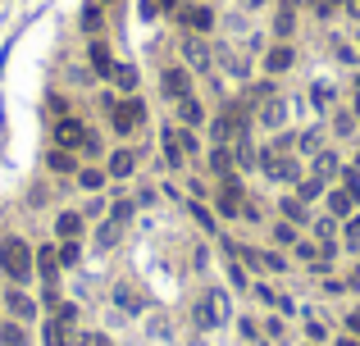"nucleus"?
Segmentation results:
<instances>
[{
  "mask_svg": "<svg viewBox=\"0 0 360 346\" xmlns=\"http://www.w3.org/2000/svg\"><path fill=\"white\" fill-rule=\"evenodd\" d=\"M306 333L315 337V342H324V337H328V333H324V324H315V319H310V324H306Z\"/></svg>",
  "mask_w": 360,
  "mask_h": 346,
  "instance_id": "50",
  "label": "nucleus"
},
{
  "mask_svg": "<svg viewBox=\"0 0 360 346\" xmlns=\"http://www.w3.org/2000/svg\"><path fill=\"white\" fill-rule=\"evenodd\" d=\"M132 169H137V155H132V151H114V155H109V164H105L109 178H132Z\"/></svg>",
  "mask_w": 360,
  "mask_h": 346,
  "instance_id": "18",
  "label": "nucleus"
},
{
  "mask_svg": "<svg viewBox=\"0 0 360 346\" xmlns=\"http://www.w3.org/2000/svg\"><path fill=\"white\" fill-rule=\"evenodd\" d=\"M356 173H360V151H356Z\"/></svg>",
  "mask_w": 360,
  "mask_h": 346,
  "instance_id": "57",
  "label": "nucleus"
},
{
  "mask_svg": "<svg viewBox=\"0 0 360 346\" xmlns=\"http://www.w3.org/2000/svg\"><path fill=\"white\" fill-rule=\"evenodd\" d=\"M356 46H360V19H356Z\"/></svg>",
  "mask_w": 360,
  "mask_h": 346,
  "instance_id": "56",
  "label": "nucleus"
},
{
  "mask_svg": "<svg viewBox=\"0 0 360 346\" xmlns=\"http://www.w3.org/2000/svg\"><path fill=\"white\" fill-rule=\"evenodd\" d=\"M255 119H260V128H278V123L287 119V100L278 96V91H273V96L264 100V105H255Z\"/></svg>",
  "mask_w": 360,
  "mask_h": 346,
  "instance_id": "9",
  "label": "nucleus"
},
{
  "mask_svg": "<svg viewBox=\"0 0 360 346\" xmlns=\"http://www.w3.org/2000/svg\"><path fill=\"white\" fill-rule=\"evenodd\" d=\"M114 301H119V305H128V310H137V305H142L137 296H132V287H114Z\"/></svg>",
  "mask_w": 360,
  "mask_h": 346,
  "instance_id": "45",
  "label": "nucleus"
},
{
  "mask_svg": "<svg viewBox=\"0 0 360 346\" xmlns=\"http://www.w3.org/2000/svg\"><path fill=\"white\" fill-rule=\"evenodd\" d=\"M78 260H82V242H60V264H64V269H73Z\"/></svg>",
  "mask_w": 360,
  "mask_h": 346,
  "instance_id": "35",
  "label": "nucleus"
},
{
  "mask_svg": "<svg viewBox=\"0 0 360 346\" xmlns=\"http://www.w3.org/2000/svg\"><path fill=\"white\" fill-rule=\"evenodd\" d=\"M119 233H123V224L105 219V224H100V233H96V246H114V242H119Z\"/></svg>",
  "mask_w": 360,
  "mask_h": 346,
  "instance_id": "33",
  "label": "nucleus"
},
{
  "mask_svg": "<svg viewBox=\"0 0 360 346\" xmlns=\"http://www.w3.org/2000/svg\"><path fill=\"white\" fill-rule=\"evenodd\" d=\"M351 210H356V196H351L347 187L328 192V215H333V219H351Z\"/></svg>",
  "mask_w": 360,
  "mask_h": 346,
  "instance_id": "17",
  "label": "nucleus"
},
{
  "mask_svg": "<svg viewBox=\"0 0 360 346\" xmlns=\"http://www.w3.org/2000/svg\"><path fill=\"white\" fill-rule=\"evenodd\" d=\"M160 86H164V96H169V100L192 96V69H164V73H160Z\"/></svg>",
  "mask_w": 360,
  "mask_h": 346,
  "instance_id": "5",
  "label": "nucleus"
},
{
  "mask_svg": "<svg viewBox=\"0 0 360 346\" xmlns=\"http://www.w3.org/2000/svg\"><path fill=\"white\" fill-rule=\"evenodd\" d=\"M356 119H360V91H356Z\"/></svg>",
  "mask_w": 360,
  "mask_h": 346,
  "instance_id": "55",
  "label": "nucleus"
},
{
  "mask_svg": "<svg viewBox=\"0 0 360 346\" xmlns=\"http://www.w3.org/2000/svg\"><path fill=\"white\" fill-rule=\"evenodd\" d=\"M328 5H333V10H338V5H342V0H328Z\"/></svg>",
  "mask_w": 360,
  "mask_h": 346,
  "instance_id": "58",
  "label": "nucleus"
},
{
  "mask_svg": "<svg viewBox=\"0 0 360 346\" xmlns=\"http://www.w3.org/2000/svg\"><path fill=\"white\" fill-rule=\"evenodd\" d=\"M105 178H109V173H105V169H91V164H87V169H78V183L87 187V192H100V187H105Z\"/></svg>",
  "mask_w": 360,
  "mask_h": 346,
  "instance_id": "28",
  "label": "nucleus"
},
{
  "mask_svg": "<svg viewBox=\"0 0 360 346\" xmlns=\"http://www.w3.org/2000/svg\"><path fill=\"white\" fill-rule=\"evenodd\" d=\"M333 51H338V60H342V64H356V60H360V55H356V46H333Z\"/></svg>",
  "mask_w": 360,
  "mask_h": 346,
  "instance_id": "46",
  "label": "nucleus"
},
{
  "mask_svg": "<svg viewBox=\"0 0 360 346\" xmlns=\"http://www.w3.org/2000/svg\"><path fill=\"white\" fill-rule=\"evenodd\" d=\"M215 215H224V219H237L242 215V183H237V178H224V183H219Z\"/></svg>",
  "mask_w": 360,
  "mask_h": 346,
  "instance_id": "3",
  "label": "nucleus"
},
{
  "mask_svg": "<svg viewBox=\"0 0 360 346\" xmlns=\"http://www.w3.org/2000/svg\"><path fill=\"white\" fill-rule=\"evenodd\" d=\"M164 160H169V169H183L187 164V151H183V141H178L174 123H169V132H164Z\"/></svg>",
  "mask_w": 360,
  "mask_h": 346,
  "instance_id": "19",
  "label": "nucleus"
},
{
  "mask_svg": "<svg viewBox=\"0 0 360 346\" xmlns=\"http://www.w3.org/2000/svg\"><path fill=\"white\" fill-rule=\"evenodd\" d=\"M87 137H91V132L82 128L78 119H60V123H55V146H64V151H82Z\"/></svg>",
  "mask_w": 360,
  "mask_h": 346,
  "instance_id": "4",
  "label": "nucleus"
},
{
  "mask_svg": "<svg viewBox=\"0 0 360 346\" xmlns=\"http://www.w3.org/2000/svg\"><path fill=\"white\" fill-rule=\"evenodd\" d=\"M183 23L201 37V33H210V28H215V14H210V5H187V10H183Z\"/></svg>",
  "mask_w": 360,
  "mask_h": 346,
  "instance_id": "10",
  "label": "nucleus"
},
{
  "mask_svg": "<svg viewBox=\"0 0 360 346\" xmlns=\"http://www.w3.org/2000/svg\"><path fill=\"white\" fill-rule=\"evenodd\" d=\"M187 210H192V219H197V224L206 228L210 237H219V224H215V215H210V210L201 206V201H187Z\"/></svg>",
  "mask_w": 360,
  "mask_h": 346,
  "instance_id": "24",
  "label": "nucleus"
},
{
  "mask_svg": "<svg viewBox=\"0 0 360 346\" xmlns=\"http://www.w3.org/2000/svg\"><path fill=\"white\" fill-rule=\"evenodd\" d=\"M174 132H178V141H183V151L197 155V132H192V128H174Z\"/></svg>",
  "mask_w": 360,
  "mask_h": 346,
  "instance_id": "44",
  "label": "nucleus"
},
{
  "mask_svg": "<svg viewBox=\"0 0 360 346\" xmlns=\"http://www.w3.org/2000/svg\"><path fill=\"white\" fill-rule=\"evenodd\" d=\"M206 301H210V310H215V324H224V319H228V296H224V292L215 287V292H210Z\"/></svg>",
  "mask_w": 360,
  "mask_h": 346,
  "instance_id": "37",
  "label": "nucleus"
},
{
  "mask_svg": "<svg viewBox=\"0 0 360 346\" xmlns=\"http://www.w3.org/2000/svg\"><path fill=\"white\" fill-rule=\"evenodd\" d=\"M278 206H283V219H287V224H306V201H301V196L278 201Z\"/></svg>",
  "mask_w": 360,
  "mask_h": 346,
  "instance_id": "31",
  "label": "nucleus"
},
{
  "mask_svg": "<svg viewBox=\"0 0 360 346\" xmlns=\"http://www.w3.org/2000/svg\"><path fill=\"white\" fill-rule=\"evenodd\" d=\"M82 33H100V0H91L82 10Z\"/></svg>",
  "mask_w": 360,
  "mask_h": 346,
  "instance_id": "38",
  "label": "nucleus"
},
{
  "mask_svg": "<svg viewBox=\"0 0 360 346\" xmlns=\"http://www.w3.org/2000/svg\"><path fill=\"white\" fill-rule=\"evenodd\" d=\"M347 333H351V337H360V310H351V314H347Z\"/></svg>",
  "mask_w": 360,
  "mask_h": 346,
  "instance_id": "48",
  "label": "nucleus"
},
{
  "mask_svg": "<svg viewBox=\"0 0 360 346\" xmlns=\"http://www.w3.org/2000/svg\"><path fill=\"white\" fill-rule=\"evenodd\" d=\"M310 164H315V173H319V178H324V183H328V178H333V173H338V155H333V151H319V155H315V160H310Z\"/></svg>",
  "mask_w": 360,
  "mask_h": 346,
  "instance_id": "29",
  "label": "nucleus"
},
{
  "mask_svg": "<svg viewBox=\"0 0 360 346\" xmlns=\"http://www.w3.org/2000/svg\"><path fill=\"white\" fill-rule=\"evenodd\" d=\"M292 64H296V51L287 42H278L269 55H264V69H269V73H283V69H292Z\"/></svg>",
  "mask_w": 360,
  "mask_h": 346,
  "instance_id": "12",
  "label": "nucleus"
},
{
  "mask_svg": "<svg viewBox=\"0 0 360 346\" xmlns=\"http://www.w3.org/2000/svg\"><path fill=\"white\" fill-rule=\"evenodd\" d=\"M55 319H60V324H69V328H73V324H78V305L60 301V305H55Z\"/></svg>",
  "mask_w": 360,
  "mask_h": 346,
  "instance_id": "42",
  "label": "nucleus"
},
{
  "mask_svg": "<svg viewBox=\"0 0 360 346\" xmlns=\"http://www.w3.org/2000/svg\"><path fill=\"white\" fill-rule=\"evenodd\" d=\"M342 187H347V192L356 196V206H360V173H356V169H347V173H342Z\"/></svg>",
  "mask_w": 360,
  "mask_h": 346,
  "instance_id": "43",
  "label": "nucleus"
},
{
  "mask_svg": "<svg viewBox=\"0 0 360 346\" xmlns=\"http://www.w3.org/2000/svg\"><path fill=\"white\" fill-rule=\"evenodd\" d=\"M233 164H237V160H233L224 146H215V151H210V173H215L219 183H224V178H233Z\"/></svg>",
  "mask_w": 360,
  "mask_h": 346,
  "instance_id": "20",
  "label": "nucleus"
},
{
  "mask_svg": "<svg viewBox=\"0 0 360 346\" xmlns=\"http://www.w3.org/2000/svg\"><path fill=\"white\" fill-rule=\"evenodd\" d=\"M46 169L51 173H78V151H64V146L46 151Z\"/></svg>",
  "mask_w": 360,
  "mask_h": 346,
  "instance_id": "11",
  "label": "nucleus"
},
{
  "mask_svg": "<svg viewBox=\"0 0 360 346\" xmlns=\"http://www.w3.org/2000/svg\"><path fill=\"white\" fill-rule=\"evenodd\" d=\"M146 123V105L137 96H123V100H114L109 105V128L119 132V137H132V132Z\"/></svg>",
  "mask_w": 360,
  "mask_h": 346,
  "instance_id": "2",
  "label": "nucleus"
},
{
  "mask_svg": "<svg viewBox=\"0 0 360 346\" xmlns=\"http://www.w3.org/2000/svg\"><path fill=\"white\" fill-rule=\"evenodd\" d=\"M60 269H64V264H60V246H42L37 251V278H42L46 287L60 282Z\"/></svg>",
  "mask_w": 360,
  "mask_h": 346,
  "instance_id": "8",
  "label": "nucleus"
},
{
  "mask_svg": "<svg viewBox=\"0 0 360 346\" xmlns=\"http://www.w3.org/2000/svg\"><path fill=\"white\" fill-rule=\"evenodd\" d=\"M87 60H91V69H96L100 78H114V55H109V46H105V42H91Z\"/></svg>",
  "mask_w": 360,
  "mask_h": 346,
  "instance_id": "15",
  "label": "nucleus"
},
{
  "mask_svg": "<svg viewBox=\"0 0 360 346\" xmlns=\"http://www.w3.org/2000/svg\"><path fill=\"white\" fill-rule=\"evenodd\" d=\"M347 282H351V287H360V264H356V273H351V278H347Z\"/></svg>",
  "mask_w": 360,
  "mask_h": 346,
  "instance_id": "52",
  "label": "nucleus"
},
{
  "mask_svg": "<svg viewBox=\"0 0 360 346\" xmlns=\"http://www.w3.org/2000/svg\"><path fill=\"white\" fill-rule=\"evenodd\" d=\"M109 82L119 86V91H137V69L132 64H114V78Z\"/></svg>",
  "mask_w": 360,
  "mask_h": 346,
  "instance_id": "23",
  "label": "nucleus"
},
{
  "mask_svg": "<svg viewBox=\"0 0 360 346\" xmlns=\"http://www.w3.org/2000/svg\"><path fill=\"white\" fill-rule=\"evenodd\" d=\"M160 5H164V10H178V0H160Z\"/></svg>",
  "mask_w": 360,
  "mask_h": 346,
  "instance_id": "54",
  "label": "nucleus"
},
{
  "mask_svg": "<svg viewBox=\"0 0 360 346\" xmlns=\"http://www.w3.org/2000/svg\"><path fill=\"white\" fill-rule=\"evenodd\" d=\"M82 228H87V215L82 210H64L55 219V237L60 242H82Z\"/></svg>",
  "mask_w": 360,
  "mask_h": 346,
  "instance_id": "7",
  "label": "nucleus"
},
{
  "mask_svg": "<svg viewBox=\"0 0 360 346\" xmlns=\"http://www.w3.org/2000/svg\"><path fill=\"white\" fill-rule=\"evenodd\" d=\"M310 105L319 109V114H324V109H333V86H310Z\"/></svg>",
  "mask_w": 360,
  "mask_h": 346,
  "instance_id": "32",
  "label": "nucleus"
},
{
  "mask_svg": "<svg viewBox=\"0 0 360 346\" xmlns=\"http://www.w3.org/2000/svg\"><path fill=\"white\" fill-rule=\"evenodd\" d=\"M338 346H360V342H356V337H342V342H338Z\"/></svg>",
  "mask_w": 360,
  "mask_h": 346,
  "instance_id": "53",
  "label": "nucleus"
},
{
  "mask_svg": "<svg viewBox=\"0 0 360 346\" xmlns=\"http://www.w3.org/2000/svg\"><path fill=\"white\" fill-rule=\"evenodd\" d=\"M100 5H105V0H100Z\"/></svg>",
  "mask_w": 360,
  "mask_h": 346,
  "instance_id": "60",
  "label": "nucleus"
},
{
  "mask_svg": "<svg viewBox=\"0 0 360 346\" xmlns=\"http://www.w3.org/2000/svg\"><path fill=\"white\" fill-rule=\"evenodd\" d=\"M178 119H183V128H192V123H201V119H206V109H201V100L183 96V100H178Z\"/></svg>",
  "mask_w": 360,
  "mask_h": 346,
  "instance_id": "21",
  "label": "nucleus"
},
{
  "mask_svg": "<svg viewBox=\"0 0 360 346\" xmlns=\"http://www.w3.org/2000/svg\"><path fill=\"white\" fill-rule=\"evenodd\" d=\"M342 237H347V246H351V251L360 246V215H351V219H347V228H342Z\"/></svg>",
  "mask_w": 360,
  "mask_h": 346,
  "instance_id": "41",
  "label": "nucleus"
},
{
  "mask_svg": "<svg viewBox=\"0 0 360 346\" xmlns=\"http://www.w3.org/2000/svg\"><path fill=\"white\" fill-rule=\"evenodd\" d=\"M0 273L19 287V282H28L37 273V251L28 246L23 237H5L0 242Z\"/></svg>",
  "mask_w": 360,
  "mask_h": 346,
  "instance_id": "1",
  "label": "nucleus"
},
{
  "mask_svg": "<svg viewBox=\"0 0 360 346\" xmlns=\"http://www.w3.org/2000/svg\"><path fill=\"white\" fill-rule=\"evenodd\" d=\"M296 146H301V155H310V160H315V155L324 151V146H319V132H315V128L301 132V137H296Z\"/></svg>",
  "mask_w": 360,
  "mask_h": 346,
  "instance_id": "36",
  "label": "nucleus"
},
{
  "mask_svg": "<svg viewBox=\"0 0 360 346\" xmlns=\"http://www.w3.org/2000/svg\"><path fill=\"white\" fill-rule=\"evenodd\" d=\"M132 210H137V196H119V201L109 206V219H114V224H128Z\"/></svg>",
  "mask_w": 360,
  "mask_h": 346,
  "instance_id": "26",
  "label": "nucleus"
},
{
  "mask_svg": "<svg viewBox=\"0 0 360 346\" xmlns=\"http://www.w3.org/2000/svg\"><path fill=\"white\" fill-rule=\"evenodd\" d=\"M296 255H301V260H319V246H310V242H296Z\"/></svg>",
  "mask_w": 360,
  "mask_h": 346,
  "instance_id": "47",
  "label": "nucleus"
},
{
  "mask_svg": "<svg viewBox=\"0 0 360 346\" xmlns=\"http://www.w3.org/2000/svg\"><path fill=\"white\" fill-rule=\"evenodd\" d=\"M0 346H28L23 324H0Z\"/></svg>",
  "mask_w": 360,
  "mask_h": 346,
  "instance_id": "30",
  "label": "nucleus"
},
{
  "mask_svg": "<svg viewBox=\"0 0 360 346\" xmlns=\"http://www.w3.org/2000/svg\"><path fill=\"white\" fill-rule=\"evenodd\" d=\"M260 269H269V273H287V260H283V255H273V251H260Z\"/></svg>",
  "mask_w": 360,
  "mask_h": 346,
  "instance_id": "39",
  "label": "nucleus"
},
{
  "mask_svg": "<svg viewBox=\"0 0 360 346\" xmlns=\"http://www.w3.org/2000/svg\"><path fill=\"white\" fill-rule=\"evenodd\" d=\"M246 5H264V0H246Z\"/></svg>",
  "mask_w": 360,
  "mask_h": 346,
  "instance_id": "59",
  "label": "nucleus"
},
{
  "mask_svg": "<svg viewBox=\"0 0 360 346\" xmlns=\"http://www.w3.org/2000/svg\"><path fill=\"white\" fill-rule=\"evenodd\" d=\"M333 132H338V137H351V132H356V114H347V109H342L338 119H333Z\"/></svg>",
  "mask_w": 360,
  "mask_h": 346,
  "instance_id": "40",
  "label": "nucleus"
},
{
  "mask_svg": "<svg viewBox=\"0 0 360 346\" xmlns=\"http://www.w3.org/2000/svg\"><path fill=\"white\" fill-rule=\"evenodd\" d=\"M237 169H246V173L260 169V151L251 146V132H246V128L237 132Z\"/></svg>",
  "mask_w": 360,
  "mask_h": 346,
  "instance_id": "13",
  "label": "nucleus"
},
{
  "mask_svg": "<svg viewBox=\"0 0 360 346\" xmlns=\"http://www.w3.org/2000/svg\"><path fill=\"white\" fill-rule=\"evenodd\" d=\"M273 242H278V246H296V224L278 219V224H273Z\"/></svg>",
  "mask_w": 360,
  "mask_h": 346,
  "instance_id": "34",
  "label": "nucleus"
},
{
  "mask_svg": "<svg viewBox=\"0 0 360 346\" xmlns=\"http://www.w3.org/2000/svg\"><path fill=\"white\" fill-rule=\"evenodd\" d=\"M78 346H114V342H109V337H100V333H91V337H82Z\"/></svg>",
  "mask_w": 360,
  "mask_h": 346,
  "instance_id": "49",
  "label": "nucleus"
},
{
  "mask_svg": "<svg viewBox=\"0 0 360 346\" xmlns=\"http://www.w3.org/2000/svg\"><path fill=\"white\" fill-rule=\"evenodd\" d=\"M42 342L46 346H73V333H69V324H60V319H46V328H42Z\"/></svg>",
  "mask_w": 360,
  "mask_h": 346,
  "instance_id": "16",
  "label": "nucleus"
},
{
  "mask_svg": "<svg viewBox=\"0 0 360 346\" xmlns=\"http://www.w3.org/2000/svg\"><path fill=\"white\" fill-rule=\"evenodd\" d=\"M183 55H187V69H197V73H210V64H215V55H210V42H201L197 33L183 42Z\"/></svg>",
  "mask_w": 360,
  "mask_h": 346,
  "instance_id": "6",
  "label": "nucleus"
},
{
  "mask_svg": "<svg viewBox=\"0 0 360 346\" xmlns=\"http://www.w3.org/2000/svg\"><path fill=\"white\" fill-rule=\"evenodd\" d=\"M269 96H273V86H269V82H255V86H246V96H242V105H246V109H255V105H264Z\"/></svg>",
  "mask_w": 360,
  "mask_h": 346,
  "instance_id": "27",
  "label": "nucleus"
},
{
  "mask_svg": "<svg viewBox=\"0 0 360 346\" xmlns=\"http://www.w3.org/2000/svg\"><path fill=\"white\" fill-rule=\"evenodd\" d=\"M5 310H10L14 319H19V324H23V319H33V314H37V301H33V296H23L19 287H14V292L5 296Z\"/></svg>",
  "mask_w": 360,
  "mask_h": 346,
  "instance_id": "14",
  "label": "nucleus"
},
{
  "mask_svg": "<svg viewBox=\"0 0 360 346\" xmlns=\"http://www.w3.org/2000/svg\"><path fill=\"white\" fill-rule=\"evenodd\" d=\"M296 196H301V201H315V196H324V178H319V173L301 178V183H296Z\"/></svg>",
  "mask_w": 360,
  "mask_h": 346,
  "instance_id": "25",
  "label": "nucleus"
},
{
  "mask_svg": "<svg viewBox=\"0 0 360 346\" xmlns=\"http://www.w3.org/2000/svg\"><path fill=\"white\" fill-rule=\"evenodd\" d=\"M342 5H347V14H351V19H360V0H342Z\"/></svg>",
  "mask_w": 360,
  "mask_h": 346,
  "instance_id": "51",
  "label": "nucleus"
},
{
  "mask_svg": "<svg viewBox=\"0 0 360 346\" xmlns=\"http://www.w3.org/2000/svg\"><path fill=\"white\" fill-rule=\"evenodd\" d=\"M292 28H296V10L283 0V10H278V19H273V33H278V42H287V37H292Z\"/></svg>",
  "mask_w": 360,
  "mask_h": 346,
  "instance_id": "22",
  "label": "nucleus"
}]
</instances>
